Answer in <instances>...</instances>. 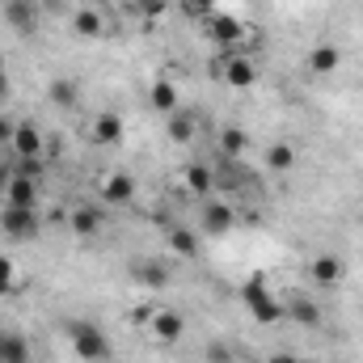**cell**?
Here are the masks:
<instances>
[{
  "label": "cell",
  "mask_w": 363,
  "mask_h": 363,
  "mask_svg": "<svg viewBox=\"0 0 363 363\" xmlns=\"http://www.w3.org/2000/svg\"><path fill=\"white\" fill-rule=\"evenodd\" d=\"M241 300H245V308H250V317L258 321V325H274V321H287V304L279 300L271 291V283L262 279V274H254L250 283H241Z\"/></svg>",
  "instance_id": "1"
},
{
  "label": "cell",
  "mask_w": 363,
  "mask_h": 363,
  "mask_svg": "<svg viewBox=\"0 0 363 363\" xmlns=\"http://www.w3.org/2000/svg\"><path fill=\"white\" fill-rule=\"evenodd\" d=\"M68 338H72V351L85 363H106L110 359V338L93 325V321H72L68 325Z\"/></svg>",
  "instance_id": "2"
},
{
  "label": "cell",
  "mask_w": 363,
  "mask_h": 363,
  "mask_svg": "<svg viewBox=\"0 0 363 363\" xmlns=\"http://www.w3.org/2000/svg\"><path fill=\"white\" fill-rule=\"evenodd\" d=\"M207 34H211V43L224 47V51H245V43H250V30H245L237 17H228V13H207ZM245 55H250V51H245Z\"/></svg>",
  "instance_id": "3"
},
{
  "label": "cell",
  "mask_w": 363,
  "mask_h": 363,
  "mask_svg": "<svg viewBox=\"0 0 363 363\" xmlns=\"http://www.w3.org/2000/svg\"><path fill=\"white\" fill-rule=\"evenodd\" d=\"M0 13H4V21H9L21 38H30V34L38 30V21H43V4H38V0H4Z\"/></svg>",
  "instance_id": "4"
},
{
  "label": "cell",
  "mask_w": 363,
  "mask_h": 363,
  "mask_svg": "<svg viewBox=\"0 0 363 363\" xmlns=\"http://www.w3.org/2000/svg\"><path fill=\"white\" fill-rule=\"evenodd\" d=\"M9 148H13V157H17V161H38V157L47 152V135H43L34 123H17V127H13Z\"/></svg>",
  "instance_id": "5"
},
{
  "label": "cell",
  "mask_w": 363,
  "mask_h": 363,
  "mask_svg": "<svg viewBox=\"0 0 363 363\" xmlns=\"http://www.w3.org/2000/svg\"><path fill=\"white\" fill-rule=\"evenodd\" d=\"M220 77H224L233 89H250V85H258V64H254L245 51H233V55L220 64Z\"/></svg>",
  "instance_id": "6"
},
{
  "label": "cell",
  "mask_w": 363,
  "mask_h": 363,
  "mask_svg": "<svg viewBox=\"0 0 363 363\" xmlns=\"http://www.w3.org/2000/svg\"><path fill=\"white\" fill-rule=\"evenodd\" d=\"M0 233L13 237V241H30V237L38 233V216H34L30 207H4V216H0Z\"/></svg>",
  "instance_id": "7"
},
{
  "label": "cell",
  "mask_w": 363,
  "mask_h": 363,
  "mask_svg": "<svg viewBox=\"0 0 363 363\" xmlns=\"http://www.w3.org/2000/svg\"><path fill=\"white\" fill-rule=\"evenodd\" d=\"M308 279H313L317 287H342V279H347V262L334 258V254H317V258L308 262Z\"/></svg>",
  "instance_id": "8"
},
{
  "label": "cell",
  "mask_w": 363,
  "mask_h": 363,
  "mask_svg": "<svg viewBox=\"0 0 363 363\" xmlns=\"http://www.w3.org/2000/svg\"><path fill=\"white\" fill-rule=\"evenodd\" d=\"M0 199H4V207H30V211H34V207H38V182L13 169V178H9V186H4Z\"/></svg>",
  "instance_id": "9"
},
{
  "label": "cell",
  "mask_w": 363,
  "mask_h": 363,
  "mask_svg": "<svg viewBox=\"0 0 363 363\" xmlns=\"http://www.w3.org/2000/svg\"><path fill=\"white\" fill-rule=\"evenodd\" d=\"M148 325H152L157 342H182V334H186V317H182L178 308H157Z\"/></svg>",
  "instance_id": "10"
},
{
  "label": "cell",
  "mask_w": 363,
  "mask_h": 363,
  "mask_svg": "<svg viewBox=\"0 0 363 363\" xmlns=\"http://www.w3.org/2000/svg\"><path fill=\"white\" fill-rule=\"evenodd\" d=\"M89 135H93V144H101V148H118V140H123V118H118L114 110L93 114Z\"/></svg>",
  "instance_id": "11"
},
{
  "label": "cell",
  "mask_w": 363,
  "mask_h": 363,
  "mask_svg": "<svg viewBox=\"0 0 363 363\" xmlns=\"http://www.w3.org/2000/svg\"><path fill=\"white\" fill-rule=\"evenodd\" d=\"M233 224H237V211H233L228 203H207V207H203V233H207V237H228Z\"/></svg>",
  "instance_id": "12"
},
{
  "label": "cell",
  "mask_w": 363,
  "mask_h": 363,
  "mask_svg": "<svg viewBox=\"0 0 363 363\" xmlns=\"http://www.w3.org/2000/svg\"><path fill=\"white\" fill-rule=\"evenodd\" d=\"M101 224H106V216H101V207H93V203H81V207L68 211V228H72L77 237H97Z\"/></svg>",
  "instance_id": "13"
},
{
  "label": "cell",
  "mask_w": 363,
  "mask_h": 363,
  "mask_svg": "<svg viewBox=\"0 0 363 363\" xmlns=\"http://www.w3.org/2000/svg\"><path fill=\"white\" fill-rule=\"evenodd\" d=\"M148 106H152L157 114H165V118H169L174 110H182L178 85H174V81H165V77H161V81H152V85H148Z\"/></svg>",
  "instance_id": "14"
},
{
  "label": "cell",
  "mask_w": 363,
  "mask_h": 363,
  "mask_svg": "<svg viewBox=\"0 0 363 363\" xmlns=\"http://www.w3.org/2000/svg\"><path fill=\"white\" fill-rule=\"evenodd\" d=\"M308 68H313L317 77H334V72L342 68V51H338L334 43H317V47L308 51Z\"/></svg>",
  "instance_id": "15"
},
{
  "label": "cell",
  "mask_w": 363,
  "mask_h": 363,
  "mask_svg": "<svg viewBox=\"0 0 363 363\" xmlns=\"http://www.w3.org/2000/svg\"><path fill=\"white\" fill-rule=\"evenodd\" d=\"M101 199H106V203H114V207L131 203V199H135V178H131V174H123V169H118V174H110V178L101 182Z\"/></svg>",
  "instance_id": "16"
},
{
  "label": "cell",
  "mask_w": 363,
  "mask_h": 363,
  "mask_svg": "<svg viewBox=\"0 0 363 363\" xmlns=\"http://www.w3.org/2000/svg\"><path fill=\"white\" fill-rule=\"evenodd\" d=\"M47 97H51V106L72 110V106H81V85L72 77H55V81H47Z\"/></svg>",
  "instance_id": "17"
},
{
  "label": "cell",
  "mask_w": 363,
  "mask_h": 363,
  "mask_svg": "<svg viewBox=\"0 0 363 363\" xmlns=\"http://www.w3.org/2000/svg\"><path fill=\"white\" fill-rule=\"evenodd\" d=\"M165 131H169V140L174 144H194V135H199V123H194V114L190 110H174L169 118H165Z\"/></svg>",
  "instance_id": "18"
},
{
  "label": "cell",
  "mask_w": 363,
  "mask_h": 363,
  "mask_svg": "<svg viewBox=\"0 0 363 363\" xmlns=\"http://www.w3.org/2000/svg\"><path fill=\"white\" fill-rule=\"evenodd\" d=\"M182 182H186V190L190 194H211V186H216V169L211 165H203V161H190L186 169H182Z\"/></svg>",
  "instance_id": "19"
},
{
  "label": "cell",
  "mask_w": 363,
  "mask_h": 363,
  "mask_svg": "<svg viewBox=\"0 0 363 363\" xmlns=\"http://www.w3.org/2000/svg\"><path fill=\"white\" fill-rule=\"evenodd\" d=\"M287 317L296 325H304V330H317L321 325V304L308 300V296H296V300H287Z\"/></svg>",
  "instance_id": "20"
},
{
  "label": "cell",
  "mask_w": 363,
  "mask_h": 363,
  "mask_svg": "<svg viewBox=\"0 0 363 363\" xmlns=\"http://www.w3.org/2000/svg\"><path fill=\"white\" fill-rule=\"evenodd\" d=\"M72 30L81 38H101L106 34V17L97 9H72Z\"/></svg>",
  "instance_id": "21"
},
{
  "label": "cell",
  "mask_w": 363,
  "mask_h": 363,
  "mask_svg": "<svg viewBox=\"0 0 363 363\" xmlns=\"http://www.w3.org/2000/svg\"><path fill=\"white\" fill-rule=\"evenodd\" d=\"M220 152H224L228 161L245 157V152H250V131H241V127H224V131H220Z\"/></svg>",
  "instance_id": "22"
},
{
  "label": "cell",
  "mask_w": 363,
  "mask_h": 363,
  "mask_svg": "<svg viewBox=\"0 0 363 363\" xmlns=\"http://www.w3.org/2000/svg\"><path fill=\"white\" fill-rule=\"evenodd\" d=\"M169 250L182 254V258H199V254H203V250H199V233H194V228H186V224L169 228Z\"/></svg>",
  "instance_id": "23"
},
{
  "label": "cell",
  "mask_w": 363,
  "mask_h": 363,
  "mask_svg": "<svg viewBox=\"0 0 363 363\" xmlns=\"http://www.w3.org/2000/svg\"><path fill=\"white\" fill-rule=\"evenodd\" d=\"M0 363H30V342L21 334H4L0 338Z\"/></svg>",
  "instance_id": "24"
},
{
  "label": "cell",
  "mask_w": 363,
  "mask_h": 363,
  "mask_svg": "<svg viewBox=\"0 0 363 363\" xmlns=\"http://www.w3.org/2000/svg\"><path fill=\"white\" fill-rule=\"evenodd\" d=\"M131 274H135V283H144V287H165V283H169V271H165L161 262H135Z\"/></svg>",
  "instance_id": "25"
},
{
  "label": "cell",
  "mask_w": 363,
  "mask_h": 363,
  "mask_svg": "<svg viewBox=\"0 0 363 363\" xmlns=\"http://www.w3.org/2000/svg\"><path fill=\"white\" fill-rule=\"evenodd\" d=\"M267 165H271L274 174H287V169L296 165V148H291V144H283V140L271 144V148H267Z\"/></svg>",
  "instance_id": "26"
},
{
  "label": "cell",
  "mask_w": 363,
  "mask_h": 363,
  "mask_svg": "<svg viewBox=\"0 0 363 363\" xmlns=\"http://www.w3.org/2000/svg\"><path fill=\"white\" fill-rule=\"evenodd\" d=\"M9 291H17V267L9 254H0V296H9Z\"/></svg>",
  "instance_id": "27"
},
{
  "label": "cell",
  "mask_w": 363,
  "mask_h": 363,
  "mask_svg": "<svg viewBox=\"0 0 363 363\" xmlns=\"http://www.w3.org/2000/svg\"><path fill=\"white\" fill-rule=\"evenodd\" d=\"M174 9V0H135V13H144V17H165Z\"/></svg>",
  "instance_id": "28"
},
{
  "label": "cell",
  "mask_w": 363,
  "mask_h": 363,
  "mask_svg": "<svg viewBox=\"0 0 363 363\" xmlns=\"http://www.w3.org/2000/svg\"><path fill=\"white\" fill-rule=\"evenodd\" d=\"M207 363H233V355H228V347L211 342V347H207Z\"/></svg>",
  "instance_id": "29"
},
{
  "label": "cell",
  "mask_w": 363,
  "mask_h": 363,
  "mask_svg": "<svg viewBox=\"0 0 363 363\" xmlns=\"http://www.w3.org/2000/svg\"><path fill=\"white\" fill-rule=\"evenodd\" d=\"M38 4H43V17H47V13H72L68 0H38Z\"/></svg>",
  "instance_id": "30"
},
{
  "label": "cell",
  "mask_w": 363,
  "mask_h": 363,
  "mask_svg": "<svg viewBox=\"0 0 363 363\" xmlns=\"http://www.w3.org/2000/svg\"><path fill=\"white\" fill-rule=\"evenodd\" d=\"M13 127H17V123H9V118L0 114V148H9V140H13Z\"/></svg>",
  "instance_id": "31"
},
{
  "label": "cell",
  "mask_w": 363,
  "mask_h": 363,
  "mask_svg": "<svg viewBox=\"0 0 363 363\" xmlns=\"http://www.w3.org/2000/svg\"><path fill=\"white\" fill-rule=\"evenodd\" d=\"M190 9H194V17H207V13H216V0H190Z\"/></svg>",
  "instance_id": "32"
},
{
  "label": "cell",
  "mask_w": 363,
  "mask_h": 363,
  "mask_svg": "<svg viewBox=\"0 0 363 363\" xmlns=\"http://www.w3.org/2000/svg\"><path fill=\"white\" fill-rule=\"evenodd\" d=\"M9 178H13V165H4V161H0V194H4V186H9Z\"/></svg>",
  "instance_id": "33"
},
{
  "label": "cell",
  "mask_w": 363,
  "mask_h": 363,
  "mask_svg": "<svg viewBox=\"0 0 363 363\" xmlns=\"http://www.w3.org/2000/svg\"><path fill=\"white\" fill-rule=\"evenodd\" d=\"M9 97V72H4V60H0V101Z\"/></svg>",
  "instance_id": "34"
},
{
  "label": "cell",
  "mask_w": 363,
  "mask_h": 363,
  "mask_svg": "<svg viewBox=\"0 0 363 363\" xmlns=\"http://www.w3.org/2000/svg\"><path fill=\"white\" fill-rule=\"evenodd\" d=\"M267 363H300V359H296L291 351H279V355H271V359H267Z\"/></svg>",
  "instance_id": "35"
},
{
  "label": "cell",
  "mask_w": 363,
  "mask_h": 363,
  "mask_svg": "<svg viewBox=\"0 0 363 363\" xmlns=\"http://www.w3.org/2000/svg\"><path fill=\"white\" fill-rule=\"evenodd\" d=\"M300 363H321V359H300Z\"/></svg>",
  "instance_id": "36"
}]
</instances>
